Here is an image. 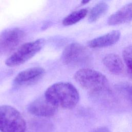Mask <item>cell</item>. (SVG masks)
<instances>
[{"instance_id": "obj_7", "label": "cell", "mask_w": 132, "mask_h": 132, "mask_svg": "<svg viewBox=\"0 0 132 132\" xmlns=\"http://www.w3.org/2000/svg\"><path fill=\"white\" fill-rule=\"evenodd\" d=\"M58 108L48 101L44 95L34 101L28 106V111L32 114L42 117L54 116Z\"/></svg>"}, {"instance_id": "obj_17", "label": "cell", "mask_w": 132, "mask_h": 132, "mask_svg": "<svg viewBox=\"0 0 132 132\" xmlns=\"http://www.w3.org/2000/svg\"><path fill=\"white\" fill-rule=\"evenodd\" d=\"M91 0H82L81 1V3L82 4H86L88 3H89Z\"/></svg>"}, {"instance_id": "obj_1", "label": "cell", "mask_w": 132, "mask_h": 132, "mask_svg": "<svg viewBox=\"0 0 132 132\" xmlns=\"http://www.w3.org/2000/svg\"><path fill=\"white\" fill-rule=\"evenodd\" d=\"M44 95L57 108L70 109L78 103L79 95L76 88L71 83L59 82L50 86Z\"/></svg>"}, {"instance_id": "obj_13", "label": "cell", "mask_w": 132, "mask_h": 132, "mask_svg": "<svg viewBox=\"0 0 132 132\" xmlns=\"http://www.w3.org/2000/svg\"><path fill=\"white\" fill-rule=\"evenodd\" d=\"M108 6L105 2H100L94 6L91 10L88 21L90 23L94 22L103 16L108 10Z\"/></svg>"}, {"instance_id": "obj_16", "label": "cell", "mask_w": 132, "mask_h": 132, "mask_svg": "<svg viewBox=\"0 0 132 132\" xmlns=\"http://www.w3.org/2000/svg\"><path fill=\"white\" fill-rule=\"evenodd\" d=\"M92 132H110V131L107 127L101 126L94 129Z\"/></svg>"}, {"instance_id": "obj_9", "label": "cell", "mask_w": 132, "mask_h": 132, "mask_svg": "<svg viewBox=\"0 0 132 132\" xmlns=\"http://www.w3.org/2000/svg\"><path fill=\"white\" fill-rule=\"evenodd\" d=\"M120 36L121 33L120 31L113 30L89 41L87 44L88 46L93 48L110 46L114 44L119 41Z\"/></svg>"}, {"instance_id": "obj_3", "label": "cell", "mask_w": 132, "mask_h": 132, "mask_svg": "<svg viewBox=\"0 0 132 132\" xmlns=\"http://www.w3.org/2000/svg\"><path fill=\"white\" fill-rule=\"evenodd\" d=\"M26 124L21 113L13 107L0 106L1 132H25Z\"/></svg>"}, {"instance_id": "obj_10", "label": "cell", "mask_w": 132, "mask_h": 132, "mask_svg": "<svg viewBox=\"0 0 132 132\" xmlns=\"http://www.w3.org/2000/svg\"><path fill=\"white\" fill-rule=\"evenodd\" d=\"M132 21V3L126 4L111 15L108 20L109 25H116Z\"/></svg>"}, {"instance_id": "obj_15", "label": "cell", "mask_w": 132, "mask_h": 132, "mask_svg": "<svg viewBox=\"0 0 132 132\" xmlns=\"http://www.w3.org/2000/svg\"><path fill=\"white\" fill-rule=\"evenodd\" d=\"M122 56L130 74H132V45L124 48L122 52Z\"/></svg>"}, {"instance_id": "obj_2", "label": "cell", "mask_w": 132, "mask_h": 132, "mask_svg": "<svg viewBox=\"0 0 132 132\" xmlns=\"http://www.w3.org/2000/svg\"><path fill=\"white\" fill-rule=\"evenodd\" d=\"M74 79L82 88L91 93L104 91L108 86V79L104 74L88 68L78 70L74 74Z\"/></svg>"}, {"instance_id": "obj_18", "label": "cell", "mask_w": 132, "mask_h": 132, "mask_svg": "<svg viewBox=\"0 0 132 132\" xmlns=\"http://www.w3.org/2000/svg\"><path fill=\"white\" fill-rule=\"evenodd\" d=\"M130 75H131V76H132V74H130Z\"/></svg>"}, {"instance_id": "obj_8", "label": "cell", "mask_w": 132, "mask_h": 132, "mask_svg": "<svg viewBox=\"0 0 132 132\" xmlns=\"http://www.w3.org/2000/svg\"><path fill=\"white\" fill-rule=\"evenodd\" d=\"M44 73V69L41 67L29 68L18 74L13 81L15 85L19 86L30 85L39 80Z\"/></svg>"}, {"instance_id": "obj_12", "label": "cell", "mask_w": 132, "mask_h": 132, "mask_svg": "<svg viewBox=\"0 0 132 132\" xmlns=\"http://www.w3.org/2000/svg\"><path fill=\"white\" fill-rule=\"evenodd\" d=\"M115 89L122 98L132 105V84L126 82H119L115 86Z\"/></svg>"}, {"instance_id": "obj_4", "label": "cell", "mask_w": 132, "mask_h": 132, "mask_svg": "<svg viewBox=\"0 0 132 132\" xmlns=\"http://www.w3.org/2000/svg\"><path fill=\"white\" fill-rule=\"evenodd\" d=\"M44 42V39H39L22 45L7 59L5 64L8 67H14L25 63L41 50Z\"/></svg>"}, {"instance_id": "obj_6", "label": "cell", "mask_w": 132, "mask_h": 132, "mask_svg": "<svg viewBox=\"0 0 132 132\" xmlns=\"http://www.w3.org/2000/svg\"><path fill=\"white\" fill-rule=\"evenodd\" d=\"M25 36L24 32L15 28L6 30L0 36V51L10 52L16 47Z\"/></svg>"}, {"instance_id": "obj_5", "label": "cell", "mask_w": 132, "mask_h": 132, "mask_svg": "<svg viewBox=\"0 0 132 132\" xmlns=\"http://www.w3.org/2000/svg\"><path fill=\"white\" fill-rule=\"evenodd\" d=\"M90 59L91 54L89 50L82 44L76 42L66 46L62 54L63 63L71 66L84 65Z\"/></svg>"}, {"instance_id": "obj_11", "label": "cell", "mask_w": 132, "mask_h": 132, "mask_svg": "<svg viewBox=\"0 0 132 132\" xmlns=\"http://www.w3.org/2000/svg\"><path fill=\"white\" fill-rule=\"evenodd\" d=\"M103 62L106 69L114 75L121 74L124 70V63L121 58L116 54L106 55L103 59Z\"/></svg>"}, {"instance_id": "obj_14", "label": "cell", "mask_w": 132, "mask_h": 132, "mask_svg": "<svg viewBox=\"0 0 132 132\" xmlns=\"http://www.w3.org/2000/svg\"><path fill=\"white\" fill-rule=\"evenodd\" d=\"M88 10L86 9H82L74 11L68 15L63 20L62 24L64 26L73 25L84 19L86 16Z\"/></svg>"}]
</instances>
